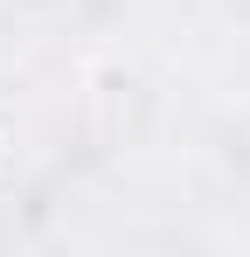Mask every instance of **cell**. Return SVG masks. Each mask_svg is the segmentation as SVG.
<instances>
[{
    "label": "cell",
    "instance_id": "6da1fadb",
    "mask_svg": "<svg viewBox=\"0 0 250 257\" xmlns=\"http://www.w3.org/2000/svg\"><path fill=\"white\" fill-rule=\"evenodd\" d=\"M0 153H7V139H0Z\"/></svg>",
    "mask_w": 250,
    "mask_h": 257
}]
</instances>
